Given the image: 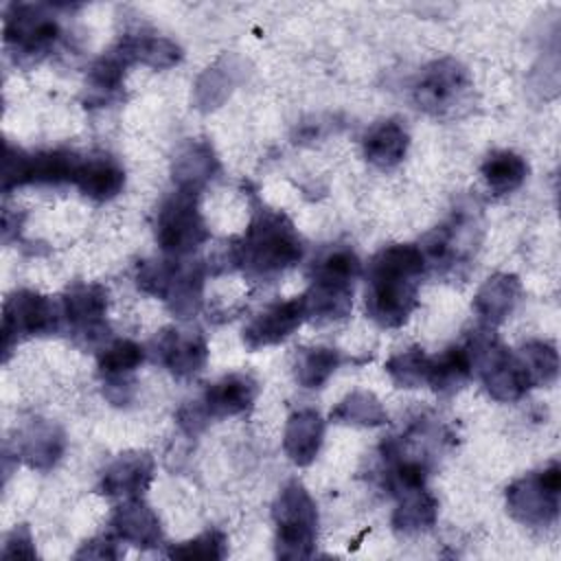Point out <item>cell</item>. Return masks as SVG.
Returning a JSON list of instances; mask_svg holds the SVG:
<instances>
[{
    "label": "cell",
    "instance_id": "4dcf8cb0",
    "mask_svg": "<svg viewBox=\"0 0 561 561\" xmlns=\"http://www.w3.org/2000/svg\"><path fill=\"white\" fill-rule=\"evenodd\" d=\"M517 359L522 362L530 386H550L559 375V353L554 344L543 340L526 342L517 353Z\"/></svg>",
    "mask_w": 561,
    "mask_h": 561
},
{
    "label": "cell",
    "instance_id": "83f0119b",
    "mask_svg": "<svg viewBox=\"0 0 561 561\" xmlns=\"http://www.w3.org/2000/svg\"><path fill=\"white\" fill-rule=\"evenodd\" d=\"M480 171H482L486 186L495 195H504V193H513L515 188H519L524 184V180L528 175V164L519 153L500 149V151H491L486 156Z\"/></svg>",
    "mask_w": 561,
    "mask_h": 561
},
{
    "label": "cell",
    "instance_id": "2e32d148",
    "mask_svg": "<svg viewBox=\"0 0 561 561\" xmlns=\"http://www.w3.org/2000/svg\"><path fill=\"white\" fill-rule=\"evenodd\" d=\"M353 280L311 276V287L302 294L307 320L331 322L342 320L353 309Z\"/></svg>",
    "mask_w": 561,
    "mask_h": 561
},
{
    "label": "cell",
    "instance_id": "8d00e7d4",
    "mask_svg": "<svg viewBox=\"0 0 561 561\" xmlns=\"http://www.w3.org/2000/svg\"><path fill=\"white\" fill-rule=\"evenodd\" d=\"M35 543L26 524L13 528L4 541L2 559H35Z\"/></svg>",
    "mask_w": 561,
    "mask_h": 561
},
{
    "label": "cell",
    "instance_id": "4316f807",
    "mask_svg": "<svg viewBox=\"0 0 561 561\" xmlns=\"http://www.w3.org/2000/svg\"><path fill=\"white\" fill-rule=\"evenodd\" d=\"M436 497L425 486H419L399 495V506L392 513V526L399 533H419L432 528L436 524Z\"/></svg>",
    "mask_w": 561,
    "mask_h": 561
},
{
    "label": "cell",
    "instance_id": "ffe728a7",
    "mask_svg": "<svg viewBox=\"0 0 561 561\" xmlns=\"http://www.w3.org/2000/svg\"><path fill=\"white\" fill-rule=\"evenodd\" d=\"M522 296V283L515 274H493L473 298V309L486 327L502 324Z\"/></svg>",
    "mask_w": 561,
    "mask_h": 561
},
{
    "label": "cell",
    "instance_id": "9a60e30c",
    "mask_svg": "<svg viewBox=\"0 0 561 561\" xmlns=\"http://www.w3.org/2000/svg\"><path fill=\"white\" fill-rule=\"evenodd\" d=\"M112 533L118 541L131 543L136 548H156L162 541L160 519L142 497L123 500L112 515Z\"/></svg>",
    "mask_w": 561,
    "mask_h": 561
},
{
    "label": "cell",
    "instance_id": "f546056e",
    "mask_svg": "<svg viewBox=\"0 0 561 561\" xmlns=\"http://www.w3.org/2000/svg\"><path fill=\"white\" fill-rule=\"evenodd\" d=\"M331 421L344 425L377 427L388 421V412L373 392L353 390L331 410Z\"/></svg>",
    "mask_w": 561,
    "mask_h": 561
},
{
    "label": "cell",
    "instance_id": "7402d4cb",
    "mask_svg": "<svg viewBox=\"0 0 561 561\" xmlns=\"http://www.w3.org/2000/svg\"><path fill=\"white\" fill-rule=\"evenodd\" d=\"M145 362V348L134 340H116L99 355V373L103 377V392L110 397L114 390L121 392V403L129 401L123 390L129 386V375Z\"/></svg>",
    "mask_w": 561,
    "mask_h": 561
},
{
    "label": "cell",
    "instance_id": "6da1fadb",
    "mask_svg": "<svg viewBox=\"0 0 561 561\" xmlns=\"http://www.w3.org/2000/svg\"><path fill=\"white\" fill-rule=\"evenodd\" d=\"M427 263L419 245L394 243L381 248L366 270V313L383 329L408 322L419 305L421 274Z\"/></svg>",
    "mask_w": 561,
    "mask_h": 561
},
{
    "label": "cell",
    "instance_id": "8fae6325",
    "mask_svg": "<svg viewBox=\"0 0 561 561\" xmlns=\"http://www.w3.org/2000/svg\"><path fill=\"white\" fill-rule=\"evenodd\" d=\"M151 346L156 359L175 377L197 375L208 359V344L199 329H162Z\"/></svg>",
    "mask_w": 561,
    "mask_h": 561
},
{
    "label": "cell",
    "instance_id": "9c48e42d",
    "mask_svg": "<svg viewBox=\"0 0 561 561\" xmlns=\"http://www.w3.org/2000/svg\"><path fill=\"white\" fill-rule=\"evenodd\" d=\"M59 35V22L44 4L15 2L4 13V42L20 55L35 57L48 53Z\"/></svg>",
    "mask_w": 561,
    "mask_h": 561
},
{
    "label": "cell",
    "instance_id": "7a4b0ae2",
    "mask_svg": "<svg viewBox=\"0 0 561 561\" xmlns=\"http://www.w3.org/2000/svg\"><path fill=\"white\" fill-rule=\"evenodd\" d=\"M237 265L252 278H272L302 259V239L280 210L261 208L245 234L234 241Z\"/></svg>",
    "mask_w": 561,
    "mask_h": 561
},
{
    "label": "cell",
    "instance_id": "603a6c76",
    "mask_svg": "<svg viewBox=\"0 0 561 561\" xmlns=\"http://www.w3.org/2000/svg\"><path fill=\"white\" fill-rule=\"evenodd\" d=\"M64 432L44 419H33L20 438V456L33 469H50L64 454Z\"/></svg>",
    "mask_w": 561,
    "mask_h": 561
},
{
    "label": "cell",
    "instance_id": "d4e9b609",
    "mask_svg": "<svg viewBox=\"0 0 561 561\" xmlns=\"http://www.w3.org/2000/svg\"><path fill=\"white\" fill-rule=\"evenodd\" d=\"M473 375L471 359L465 346H449L440 355L430 357L427 386L438 394H451L462 388Z\"/></svg>",
    "mask_w": 561,
    "mask_h": 561
},
{
    "label": "cell",
    "instance_id": "e0dca14e",
    "mask_svg": "<svg viewBox=\"0 0 561 561\" xmlns=\"http://www.w3.org/2000/svg\"><path fill=\"white\" fill-rule=\"evenodd\" d=\"M219 171V160L206 140H186L173 158V184L182 191L199 193Z\"/></svg>",
    "mask_w": 561,
    "mask_h": 561
},
{
    "label": "cell",
    "instance_id": "f1b7e54d",
    "mask_svg": "<svg viewBox=\"0 0 561 561\" xmlns=\"http://www.w3.org/2000/svg\"><path fill=\"white\" fill-rule=\"evenodd\" d=\"M342 355L337 348L331 346H307L300 348L294 362L296 381L302 388H322L331 375L340 368Z\"/></svg>",
    "mask_w": 561,
    "mask_h": 561
},
{
    "label": "cell",
    "instance_id": "d6a6232c",
    "mask_svg": "<svg viewBox=\"0 0 561 561\" xmlns=\"http://www.w3.org/2000/svg\"><path fill=\"white\" fill-rule=\"evenodd\" d=\"M362 274V261L359 256L346 248V245H335L327 250L318 261H313L311 276H331V278H342V280H357Z\"/></svg>",
    "mask_w": 561,
    "mask_h": 561
},
{
    "label": "cell",
    "instance_id": "cb8c5ba5",
    "mask_svg": "<svg viewBox=\"0 0 561 561\" xmlns=\"http://www.w3.org/2000/svg\"><path fill=\"white\" fill-rule=\"evenodd\" d=\"M114 50L121 55L127 68L134 64H142L162 70L175 66L182 59V48L169 37L160 35H125L114 46Z\"/></svg>",
    "mask_w": 561,
    "mask_h": 561
},
{
    "label": "cell",
    "instance_id": "74e56055",
    "mask_svg": "<svg viewBox=\"0 0 561 561\" xmlns=\"http://www.w3.org/2000/svg\"><path fill=\"white\" fill-rule=\"evenodd\" d=\"M77 559H118V550H116V539L105 535V537H96L90 539L81 546V550L75 554Z\"/></svg>",
    "mask_w": 561,
    "mask_h": 561
},
{
    "label": "cell",
    "instance_id": "3957f363",
    "mask_svg": "<svg viewBox=\"0 0 561 561\" xmlns=\"http://www.w3.org/2000/svg\"><path fill=\"white\" fill-rule=\"evenodd\" d=\"M206 267L202 261H142L136 272V285L140 291L151 294L180 318H193L202 307Z\"/></svg>",
    "mask_w": 561,
    "mask_h": 561
},
{
    "label": "cell",
    "instance_id": "4fadbf2b",
    "mask_svg": "<svg viewBox=\"0 0 561 561\" xmlns=\"http://www.w3.org/2000/svg\"><path fill=\"white\" fill-rule=\"evenodd\" d=\"M153 478V458L147 451H125L103 471L101 493L110 497H142Z\"/></svg>",
    "mask_w": 561,
    "mask_h": 561
},
{
    "label": "cell",
    "instance_id": "5bb4252c",
    "mask_svg": "<svg viewBox=\"0 0 561 561\" xmlns=\"http://www.w3.org/2000/svg\"><path fill=\"white\" fill-rule=\"evenodd\" d=\"M256 394H259V383L252 375L230 373L219 381H215L213 386H208L199 403L206 410L208 419H224V416H237L250 410Z\"/></svg>",
    "mask_w": 561,
    "mask_h": 561
},
{
    "label": "cell",
    "instance_id": "277c9868",
    "mask_svg": "<svg viewBox=\"0 0 561 561\" xmlns=\"http://www.w3.org/2000/svg\"><path fill=\"white\" fill-rule=\"evenodd\" d=\"M276 524V557L296 561L313 554L318 535V506L298 482H287L272 506Z\"/></svg>",
    "mask_w": 561,
    "mask_h": 561
},
{
    "label": "cell",
    "instance_id": "7c38bea8",
    "mask_svg": "<svg viewBox=\"0 0 561 561\" xmlns=\"http://www.w3.org/2000/svg\"><path fill=\"white\" fill-rule=\"evenodd\" d=\"M305 320H307V309H305L302 296L274 302L265 307L261 313H256L243 327V344L250 351L274 346L287 340Z\"/></svg>",
    "mask_w": 561,
    "mask_h": 561
},
{
    "label": "cell",
    "instance_id": "d590c367",
    "mask_svg": "<svg viewBox=\"0 0 561 561\" xmlns=\"http://www.w3.org/2000/svg\"><path fill=\"white\" fill-rule=\"evenodd\" d=\"M26 158L22 149L13 145H4V158H2V191L9 193L11 188L24 186V175H26Z\"/></svg>",
    "mask_w": 561,
    "mask_h": 561
},
{
    "label": "cell",
    "instance_id": "52a82bcc",
    "mask_svg": "<svg viewBox=\"0 0 561 561\" xmlns=\"http://www.w3.org/2000/svg\"><path fill=\"white\" fill-rule=\"evenodd\" d=\"M469 70L454 57L427 64L412 85V99L419 110L432 116L454 114L471 90Z\"/></svg>",
    "mask_w": 561,
    "mask_h": 561
},
{
    "label": "cell",
    "instance_id": "836d02e7",
    "mask_svg": "<svg viewBox=\"0 0 561 561\" xmlns=\"http://www.w3.org/2000/svg\"><path fill=\"white\" fill-rule=\"evenodd\" d=\"M226 535L221 530H206L188 541H180L173 543L167 554L171 559H184V561H193V559H224L226 557Z\"/></svg>",
    "mask_w": 561,
    "mask_h": 561
},
{
    "label": "cell",
    "instance_id": "e575fe53",
    "mask_svg": "<svg viewBox=\"0 0 561 561\" xmlns=\"http://www.w3.org/2000/svg\"><path fill=\"white\" fill-rule=\"evenodd\" d=\"M125 68H127V64L121 59V55L114 48L107 50L105 55H101L90 70V88L94 90V94L107 96V94H114L116 90H121Z\"/></svg>",
    "mask_w": 561,
    "mask_h": 561
},
{
    "label": "cell",
    "instance_id": "d6986e66",
    "mask_svg": "<svg viewBox=\"0 0 561 561\" xmlns=\"http://www.w3.org/2000/svg\"><path fill=\"white\" fill-rule=\"evenodd\" d=\"M322 438H324L322 416L316 410L305 408V410L294 412L287 419L283 449L294 465L307 467L316 460V456L322 447Z\"/></svg>",
    "mask_w": 561,
    "mask_h": 561
},
{
    "label": "cell",
    "instance_id": "1f68e13d",
    "mask_svg": "<svg viewBox=\"0 0 561 561\" xmlns=\"http://www.w3.org/2000/svg\"><path fill=\"white\" fill-rule=\"evenodd\" d=\"M427 368L430 355L419 346L405 348L386 362V373L399 388H421L427 383Z\"/></svg>",
    "mask_w": 561,
    "mask_h": 561
},
{
    "label": "cell",
    "instance_id": "8992f818",
    "mask_svg": "<svg viewBox=\"0 0 561 561\" xmlns=\"http://www.w3.org/2000/svg\"><path fill=\"white\" fill-rule=\"evenodd\" d=\"M561 467L550 462L541 471H533L515 480L506 489V511L526 526H548L559 515Z\"/></svg>",
    "mask_w": 561,
    "mask_h": 561
},
{
    "label": "cell",
    "instance_id": "484cf974",
    "mask_svg": "<svg viewBox=\"0 0 561 561\" xmlns=\"http://www.w3.org/2000/svg\"><path fill=\"white\" fill-rule=\"evenodd\" d=\"M81 158L68 149L28 153L24 184H64L75 182Z\"/></svg>",
    "mask_w": 561,
    "mask_h": 561
},
{
    "label": "cell",
    "instance_id": "ba28073f",
    "mask_svg": "<svg viewBox=\"0 0 561 561\" xmlns=\"http://www.w3.org/2000/svg\"><path fill=\"white\" fill-rule=\"evenodd\" d=\"M61 305L57 307L48 296L20 289L13 291L2 307V351L31 335H48L59 329Z\"/></svg>",
    "mask_w": 561,
    "mask_h": 561
},
{
    "label": "cell",
    "instance_id": "44dd1931",
    "mask_svg": "<svg viewBox=\"0 0 561 561\" xmlns=\"http://www.w3.org/2000/svg\"><path fill=\"white\" fill-rule=\"evenodd\" d=\"M410 136L405 127L397 118L377 121L368 127L362 140L364 158L377 169H392L397 167L408 153Z\"/></svg>",
    "mask_w": 561,
    "mask_h": 561
},
{
    "label": "cell",
    "instance_id": "30bf717a",
    "mask_svg": "<svg viewBox=\"0 0 561 561\" xmlns=\"http://www.w3.org/2000/svg\"><path fill=\"white\" fill-rule=\"evenodd\" d=\"M107 289L99 283H75L61 298V313L72 333L88 344L107 335Z\"/></svg>",
    "mask_w": 561,
    "mask_h": 561
},
{
    "label": "cell",
    "instance_id": "5b68a950",
    "mask_svg": "<svg viewBox=\"0 0 561 561\" xmlns=\"http://www.w3.org/2000/svg\"><path fill=\"white\" fill-rule=\"evenodd\" d=\"M210 239L199 213V193L175 188L160 206L156 217V241L162 252L180 259Z\"/></svg>",
    "mask_w": 561,
    "mask_h": 561
},
{
    "label": "cell",
    "instance_id": "ac0fdd59",
    "mask_svg": "<svg viewBox=\"0 0 561 561\" xmlns=\"http://www.w3.org/2000/svg\"><path fill=\"white\" fill-rule=\"evenodd\" d=\"M85 197L94 202H107L116 197L125 186V169L116 158L99 153L81 158L72 182Z\"/></svg>",
    "mask_w": 561,
    "mask_h": 561
}]
</instances>
